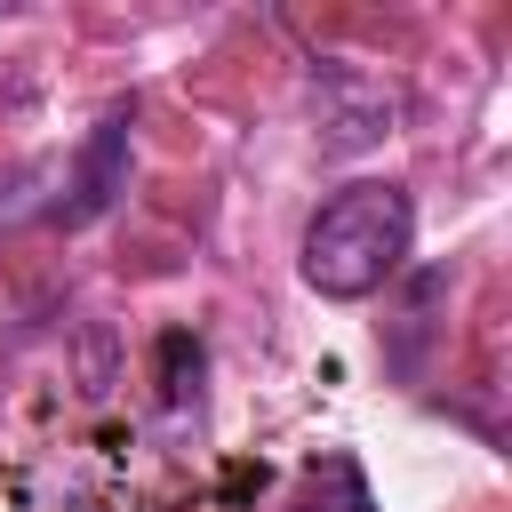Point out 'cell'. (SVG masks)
Masks as SVG:
<instances>
[{
    "mask_svg": "<svg viewBox=\"0 0 512 512\" xmlns=\"http://www.w3.org/2000/svg\"><path fill=\"white\" fill-rule=\"evenodd\" d=\"M408 240H416V208L400 184L384 176H360L344 192L320 200V216L304 224V280L320 296H376L400 264H408Z\"/></svg>",
    "mask_w": 512,
    "mask_h": 512,
    "instance_id": "1",
    "label": "cell"
},
{
    "mask_svg": "<svg viewBox=\"0 0 512 512\" xmlns=\"http://www.w3.org/2000/svg\"><path fill=\"white\" fill-rule=\"evenodd\" d=\"M128 112H104L96 128H88V144L72 152V176H64V200L48 208L56 224H96L120 192H128Z\"/></svg>",
    "mask_w": 512,
    "mask_h": 512,
    "instance_id": "2",
    "label": "cell"
},
{
    "mask_svg": "<svg viewBox=\"0 0 512 512\" xmlns=\"http://www.w3.org/2000/svg\"><path fill=\"white\" fill-rule=\"evenodd\" d=\"M312 104H320V144H328V152H360V144L392 136V96H384L368 72L328 64V72L312 80Z\"/></svg>",
    "mask_w": 512,
    "mask_h": 512,
    "instance_id": "3",
    "label": "cell"
},
{
    "mask_svg": "<svg viewBox=\"0 0 512 512\" xmlns=\"http://www.w3.org/2000/svg\"><path fill=\"white\" fill-rule=\"evenodd\" d=\"M296 512H376V496H368V480H360V464H320L312 480H304V496H296Z\"/></svg>",
    "mask_w": 512,
    "mask_h": 512,
    "instance_id": "4",
    "label": "cell"
}]
</instances>
